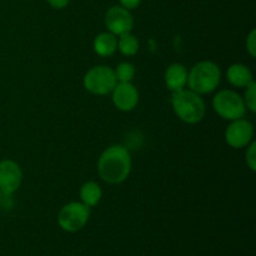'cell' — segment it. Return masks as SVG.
Returning a JSON list of instances; mask_svg holds the SVG:
<instances>
[{"label": "cell", "instance_id": "cell-6", "mask_svg": "<svg viewBox=\"0 0 256 256\" xmlns=\"http://www.w3.org/2000/svg\"><path fill=\"white\" fill-rule=\"evenodd\" d=\"M90 208L84 202H72L64 205L58 215V224L64 232H76L88 224Z\"/></svg>", "mask_w": 256, "mask_h": 256}, {"label": "cell", "instance_id": "cell-4", "mask_svg": "<svg viewBox=\"0 0 256 256\" xmlns=\"http://www.w3.org/2000/svg\"><path fill=\"white\" fill-rule=\"evenodd\" d=\"M212 108L219 116L229 122L244 118L246 112L242 98L236 92L229 89L216 92V95L212 98Z\"/></svg>", "mask_w": 256, "mask_h": 256}, {"label": "cell", "instance_id": "cell-11", "mask_svg": "<svg viewBox=\"0 0 256 256\" xmlns=\"http://www.w3.org/2000/svg\"><path fill=\"white\" fill-rule=\"evenodd\" d=\"M188 74L189 72L182 64L175 62L170 65L165 72V82H166L168 89L172 92L184 89L188 84Z\"/></svg>", "mask_w": 256, "mask_h": 256}, {"label": "cell", "instance_id": "cell-22", "mask_svg": "<svg viewBox=\"0 0 256 256\" xmlns=\"http://www.w3.org/2000/svg\"><path fill=\"white\" fill-rule=\"evenodd\" d=\"M2 199H4V196H2V192H0V204H2Z\"/></svg>", "mask_w": 256, "mask_h": 256}, {"label": "cell", "instance_id": "cell-8", "mask_svg": "<svg viewBox=\"0 0 256 256\" xmlns=\"http://www.w3.org/2000/svg\"><path fill=\"white\" fill-rule=\"evenodd\" d=\"M254 138V125L246 119L232 120L225 132V140L228 145L234 149H242L248 146Z\"/></svg>", "mask_w": 256, "mask_h": 256}, {"label": "cell", "instance_id": "cell-3", "mask_svg": "<svg viewBox=\"0 0 256 256\" xmlns=\"http://www.w3.org/2000/svg\"><path fill=\"white\" fill-rule=\"evenodd\" d=\"M222 82V70L214 62H200L188 74V86L199 95L210 94Z\"/></svg>", "mask_w": 256, "mask_h": 256}, {"label": "cell", "instance_id": "cell-1", "mask_svg": "<svg viewBox=\"0 0 256 256\" xmlns=\"http://www.w3.org/2000/svg\"><path fill=\"white\" fill-rule=\"evenodd\" d=\"M132 172V155L122 145H112L98 160V172L108 184H122Z\"/></svg>", "mask_w": 256, "mask_h": 256}, {"label": "cell", "instance_id": "cell-14", "mask_svg": "<svg viewBox=\"0 0 256 256\" xmlns=\"http://www.w3.org/2000/svg\"><path fill=\"white\" fill-rule=\"evenodd\" d=\"M102 198V186L96 182H86L80 189V199L82 202L89 208L96 206Z\"/></svg>", "mask_w": 256, "mask_h": 256}, {"label": "cell", "instance_id": "cell-12", "mask_svg": "<svg viewBox=\"0 0 256 256\" xmlns=\"http://www.w3.org/2000/svg\"><path fill=\"white\" fill-rule=\"evenodd\" d=\"M226 78L228 82L235 88H246L254 82V75L252 70L246 65L240 62L230 65L226 72Z\"/></svg>", "mask_w": 256, "mask_h": 256}, {"label": "cell", "instance_id": "cell-15", "mask_svg": "<svg viewBox=\"0 0 256 256\" xmlns=\"http://www.w3.org/2000/svg\"><path fill=\"white\" fill-rule=\"evenodd\" d=\"M118 49L125 56H132L139 52V40L132 32H125L118 39Z\"/></svg>", "mask_w": 256, "mask_h": 256}, {"label": "cell", "instance_id": "cell-2", "mask_svg": "<svg viewBox=\"0 0 256 256\" xmlns=\"http://www.w3.org/2000/svg\"><path fill=\"white\" fill-rule=\"evenodd\" d=\"M172 105L176 116L186 124H198L206 114V106L202 95L190 89L172 92Z\"/></svg>", "mask_w": 256, "mask_h": 256}, {"label": "cell", "instance_id": "cell-10", "mask_svg": "<svg viewBox=\"0 0 256 256\" xmlns=\"http://www.w3.org/2000/svg\"><path fill=\"white\" fill-rule=\"evenodd\" d=\"M115 108L122 112H132L139 102V92L132 82H118L112 92Z\"/></svg>", "mask_w": 256, "mask_h": 256}, {"label": "cell", "instance_id": "cell-16", "mask_svg": "<svg viewBox=\"0 0 256 256\" xmlns=\"http://www.w3.org/2000/svg\"><path fill=\"white\" fill-rule=\"evenodd\" d=\"M115 72V76H116V80L120 82H132L135 76V66L132 64V62H120L116 66Z\"/></svg>", "mask_w": 256, "mask_h": 256}, {"label": "cell", "instance_id": "cell-13", "mask_svg": "<svg viewBox=\"0 0 256 256\" xmlns=\"http://www.w3.org/2000/svg\"><path fill=\"white\" fill-rule=\"evenodd\" d=\"M94 52L100 56H112L118 50V38L110 32H100L94 39Z\"/></svg>", "mask_w": 256, "mask_h": 256}, {"label": "cell", "instance_id": "cell-18", "mask_svg": "<svg viewBox=\"0 0 256 256\" xmlns=\"http://www.w3.org/2000/svg\"><path fill=\"white\" fill-rule=\"evenodd\" d=\"M245 162H246V165L250 168L252 172H255L256 170V142H252L249 145H248L246 154H245Z\"/></svg>", "mask_w": 256, "mask_h": 256}, {"label": "cell", "instance_id": "cell-5", "mask_svg": "<svg viewBox=\"0 0 256 256\" xmlns=\"http://www.w3.org/2000/svg\"><path fill=\"white\" fill-rule=\"evenodd\" d=\"M82 84L89 92L102 96L112 92L118 84V80L114 69L106 65H98L85 74Z\"/></svg>", "mask_w": 256, "mask_h": 256}, {"label": "cell", "instance_id": "cell-7", "mask_svg": "<svg viewBox=\"0 0 256 256\" xmlns=\"http://www.w3.org/2000/svg\"><path fill=\"white\" fill-rule=\"evenodd\" d=\"M22 182V172L16 162L4 159L0 162V192L2 196L9 198L20 188Z\"/></svg>", "mask_w": 256, "mask_h": 256}, {"label": "cell", "instance_id": "cell-9", "mask_svg": "<svg viewBox=\"0 0 256 256\" xmlns=\"http://www.w3.org/2000/svg\"><path fill=\"white\" fill-rule=\"evenodd\" d=\"M105 25L110 32L120 36L125 32H132L134 28V18L130 10L125 9L122 5H115L105 14Z\"/></svg>", "mask_w": 256, "mask_h": 256}, {"label": "cell", "instance_id": "cell-21", "mask_svg": "<svg viewBox=\"0 0 256 256\" xmlns=\"http://www.w3.org/2000/svg\"><path fill=\"white\" fill-rule=\"evenodd\" d=\"M70 0H48L49 5L54 9H64L68 6Z\"/></svg>", "mask_w": 256, "mask_h": 256}, {"label": "cell", "instance_id": "cell-19", "mask_svg": "<svg viewBox=\"0 0 256 256\" xmlns=\"http://www.w3.org/2000/svg\"><path fill=\"white\" fill-rule=\"evenodd\" d=\"M246 50L250 56H256V30L252 29L246 38Z\"/></svg>", "mask_w": 256, "mask_h": 256}, {"label": "cell", "instance_id": "cell-17", "mask_svg": "<svg viewBox=\"0 0 256 256\" xmlns=\"http://www.w3.org/2000/svg\"><path fill=\"white\" fill-rule=\"evenodd\" d=\"M245 102V106L248 110H250L252 112H256V84L255 82H252L249 86H246L245 90V95L242 98Z\"/></svg>", "mask_w": 256, "mask_h": 256}, {"label": "cell", "instance_id": "cell-20", "mask_svg": "<svg viewBox=\"0 0 256 256\" xmlns=\"http://www.w3.org/2000/svg\"><path fill=\"white\" fill-rule=\"evenodd\" d=\"M119 2L122 8H125V9L128 10H132V9H136V8L139 6L142 0H119Z\"/></svg>", "mask_w": 256, "mask_h": 256}]
</instances>
